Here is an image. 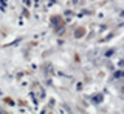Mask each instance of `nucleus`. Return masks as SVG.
Listing matches in <instances>:
<instances>
[{
    "label": "nucleus",
    "mask_w": 124,
    "mask_h": 114,
    "mask_svg": "<svg viewBox=\"0 0 124 114\" xmlns=\"http://www.w3.org/2000/svg\"><path fill=\"white\" fill-rule=\"evenodd\" d=\"M121 66H124V60H123V62H121Z\"/></svg>",
    "instance_id": "1"
}]
</instances>
